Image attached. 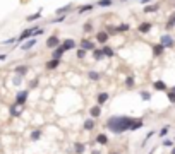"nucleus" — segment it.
Wrapping results in <instances>:
<instances>
[{"label": "nucleus", "instance_id": "obj_1", "mask_svg": "<svg viewBox=\"0 0 175 154\" xmlns=\"http://www.w3.org/2000/svg\"><path fill=\"white\" fill-rule=\"evenodd\" d=\"M132 118L125 117V115H119V117H112L107 122V128L113 134H124L127 130H130V125H132Z\"/></svg>", "mask_w": 175, "mask_h": 154}, {"label": "nucleus", "instance_id": "obj_2", "mask_svg": "<svg viewBox=\"0 0 175 154\" xmlns=\"http://www.w3.org/2000/svg\"><path fill=\"white\" fill-rule=\"evenodd\" d=\"M28 96H29V91H19L17 94H15V103H17L19 106H24Z\"/></svg>", "mask_w": 175, "mask_h": 154}, {"label": "nucleus", "instance_id": "obj_3", "mask_svg": "<svg viewBox=\"0 0 175 154\" xmlns=\"http://www.w3.org/2000/svg\"><path fill=\"white\" fill-rule=\"evenodd\" d=\"M160 43L163 45L165 48H172V46H175V40L170 36V34H163V36L160 38Z\"/></svg>", "mask_w": 175, "mask_h": 154}, {"label": "nucleus", "instance_id": "obj_4", "mask_svg": "<svg viewBox=\"0 0 175 154\" xmlns=\"http://www.w3.org/2000/svg\"><path fill=\"white\" fill-rule=\"evenodd\" d=\"M36 41H38V38H29V40L23 41V45H21L23 51H28V50H31V48H33L34 45H36Z\"/></svg>", "mask_w": 175, "mask_h": 154}, {"label": "nucleus", "instance_id": "obj_5", "mask_svg": "<svg viewBox=\"0 0 175 154\" xmlns=\"http://www.w3.org/2000/svg\"><path fill=\"white\" fill-rule=\"evenodd\" d=\"M59 45H60V40L57 36H50L48 40H46V46H48V48H53V50H55Z\"/></svg>", "mask_w": 175, "mask_h": 154}, {"label": "nucleus", "instance_id": "obj_6", "mask_svg": "<svg viewBox=\"0 0 175 154\" xmlns=\"http://www.w3.org/2000/svg\"><path fill=\"white\" fill-rule=\"evenodd\" d=\"M151 28H153V24H151V22H141L138 29H139V33L146 34V33H149V31H151Z\"/></svg>", "mask_w": 175, "mask_h": 154}, {"label": "nucleus", "instance_id": "obj_7", "mask_svg": "<svg viewBox=\"0 0 175 154\" xmlns=\"http://www.w3.org/2000/svg\"><path fill=\"white\" fill-rule=\"evenodd\" d=\"M108 38H110V36H108L107 31H100V33L96 34V41H98V43H107Z\"/></svg>", "mask_w": 175, "mask_h": 154}, {"label": "nucleus", "instance_id": "obj_8", "mask_svg": "<svg viewBox=\"0 0 175 154\" xmlns=\"http://www.w3.org/2000/svg\"><path fill=\"white\" fill-rule=\"evenodd\" d=\"M59 63H60V58H52V60H48L45 65H46V69H48V70H53V69L59 67Z\"/></svg>", "mask_w": 175, "mask_h": 154}, {"label": "nucleus", "instance_id": "obj_9", "mask_svg": "<svg viewBox=\"0 0 175 154\" xmlns=\"http://www.w3.org/2000/svg\"><path fill=\"white\" fill-rule=\"evenodd\" d=\"M62 46H63V50H65V51L74 50V48H76V41H74V40H65V41L62 43Z\"/></svg>", "mask_w": 175, "mask_h": 154}, {"label": "nucleus", "instance_id": "obj_10", "mask_svg": "<svg viewBox=\"0 0 175 154\" xmlns=\"http://www.w3.org/2000/svg\"><path fill=\"white\" fill-rule=\"evenodd\" d=\"M81 48H84L86 51L88 50H94V43L90 40H81Z\"/></svg>", "mask_w": 175, "mask_h": 154}, {"label": "nucleus", "instance_id": "obj_11", "mask_svg": "<svg viewBox=\"0 0 175 154\" xmlns=\"http://www.w3.org/2000/svg\"><path fill=\"white\" fill-rule=\"evenodd\" d=\"M93 9H94V5H93V4H86V5H81V7L77 9V14H86V12L93 11Z\"/></svg>", "mask_w": 175, "mask_h": 154}, {"label": "nucleus", "instance_id": "obj_12", "mask_svg": "<svg viewBox=\"0 0 175 154\" xmlns=\"http://www.w3.org/2000/svg\"><path fill=\"white\" fill-rule=\"evenodd\" d=\"M163 51H165V46L161 43H158V45H155V46H153V53H155V57H160Z\"/></svg>", "mask_w": 175, "mask_h": 154}, {"label": "nucleus", "instance_id": "obj_13", "mask_svg": "<svg viewBox=\"0 0 175 154\" xmlns=\"http://www.w3.org/2000/svg\"><path fill=\"white\" fill-rule=\"evenodd\" d=\"M65 53V50H63V46L62 45H59V46L55 48V51H53V55H52V58H60V57Z\"/></svg>", "mask_w": 175, "mask_h": 154}, {"label": "nucleus", "instance_id": "obj_14", "mask_svg": "<svg viewBox=\"0 0 175 154\" xmlns=\"http://www.w3.org/2000/svg\"><path fill=\"white\" fill-rule=\"evenodd\" d=\"M108 98H110V94H108V92H100V94H98V105H105V103L108 101Z\"/></svg>", "mask_w": 175, "mask_h": 154}, {"label": "nucleus", "instance_id": "obj_15", "mask_svg": "<svg viewBox=\"0 0 175 154\" xmlns=\"http://www.w3.org/2000/svg\"><path fill=\"white\" fill-rule=\"evenodd\" d=\"M71 7H72V4H67L65 7H60V9H57V11H55V14H57V15H65V14L69 12V9H71Z\"/></svg>", "mask_w": 175, "mask_h": 154}, {"label": "nucleus", "instance_id": "obj_16", "mask_svg": "<svg viewBox=\"0 0 175 154\" xmlns=\"http://www.w3.org/2000/svg\"><path fill=\"white\" fill-rule=\"evenodd\" d=\"M90 113H91V117H93V118H98V117H100V115H101V108H100V105H98V106H93V108H91Z\"/></svg>", "mask_w": 175, "mask_h": 154}, {"label": "nucleus", "instance_id": "obj_17", "mask_svg": "<svg viewBox=\"0 0 175 154\" xmlns=\"http://www.w3.org/2000/svg\"><path fill=\"white\" fill-rule=\"evenodd\" d=\"M158 7H160L158 4H155V5H148V4H146V7H144V11H142V12H146V14H151V12H156Z\"/></svg>", "mask_w": 175, "mask_h": 154}, {"label": "nucleus", "instance_id": "obj_18", "mask_svg": "<svg viewBox=\"0 0 175 154\" xmlns=\"http://www.w3.org/2000/svg\"><path fill=\"white\" fill-rule=\"evenodd\" d=\"M153 86H155V89H156V91H167V84H165L163 81H156Z\"/></svg>", "mask_w": 175, "mask_h": 154}, {"label": "nucleus", "instance_id": "obj_19", "mask_svg": "<svg viewBox=\"0 0 175 154\" xmlns=\"http://www.w3.org/2000/svg\"><path fill=\"white\" fill-rule=\"evenodd\" d=\"M41 17V9H40V11H38V12H34V14H31V15H28V22H33V21H38V19H40Z\"/></svg>", "mask_w": 175, "mask_h": 154}, {"label": "nucleus", "instance_id": "obj_20", "mask_svg": "<svg viewBox=\"0 0 175 154\" xmlns=\"http://www.w3.org/2000/svg\"><path fill=\"white\" fill-rule=\"evenodd\" d=\"M96 142L101 144V146H107V144H108V137L105 135V134H100V135L96 137Z\"/></svg>", "mask_w": 175, "mask_h": 154}, {"label": "nucleus", "instance_id": "obj_21", "mask_svg": "<svg viewBox=\"0 0 175 154\" xmlns=\"http://www.w3.org/2000/svg\"><path fill=\"white\" fill-rule=\"evenodd\" d=\"M15 74H17V75H26V74H28V67L26 65L15 67Z\"/></svg>", "mask_w": 175, "mask_h": 154}, {"label": "nucleus", "instance_id": "obj_22", "mask_svg": "<svg viewBox=\"0 0 175 154\" xmlns=\"http://www.w3.org/2000/svg\"><path fill=\"white\" fill-rule=\"evenodd\" d=\"M101 51H103L105 57H113V55H115V51H113L110 46H103V48H101Z\"/></svg>", "mask_w": 175, "mask_h": 154}, {"label": "nucleus", "instance_id": "obj_23", "mask_svg": "<svg viewBox=\"0 0 175 154\" xmlns=\"http://www.w3.org/2000/svg\"><path fill=\"white\" fill-rule=\"evenodd\" d=\"M142 127V120H134L132 122V125H130V130L134 132V130H138V128Z\"/></svg>", "mask_w": 175, "mask_h": 154}, {"label": "nucleus", "instance_id": "obj_24", "mask_svg": "<svg viewBox=\"0 0 175 154\" xmlns=\"http://www.w3.org/2000/svg\"><path fill=\"white\" fill-rule=\"evenodd\" d=\"M19 105H17V103H15V105H12V106H11V115H12V117H19V113H21V110H19Z\"/></svg>", "mask_w": 175, "mask_h": 154}, {"label": "nucleus", "instance_id": "obj_25", "mask_svg": "<svg viewBox=\"0 0 175 154\" xmlns=\"http://www.w3.org/2000/svg\"><path fill=\"white\" fill-rule=\"evenodd\" d=\"M93 57H94V60H101V58H103V51H101V50H96V48H94V50H93Z\"/></svg>", "mask_w": 175, "mask_h": 154}, {"label": "nucleus", "instance_id": "obj_26", "mask_svg": "<svg viewBox=\"0 0 175 154\" xmlns=\"http://www.w3.org/2000/svg\"><path fill=\"white\" fill-rule=\"evenodd\" d=\"M94 128V120H86L84 122V130H93Z\"/></svg>", "mask_w": 175, "mask_h": 154}, {"label": "nucleus", "instance_id": "obj_27", "mask_svg": "<svg viewBox=\"0 0 175 154\" xmlns=\"http://www.w3.org/2000/svg\"><path fill=\"white\" fill-rule=\"evenodd\" d=\"M96 5H100V7H110L112 5V0H98Z\"/></svg>", "mask_w": 175, "mask_h": 154}, {"label": "nucleus", "instance_id": "obj_28", "mask_svg": "<svg viewBox=\"0 0 175 154\" xmlns=\"http://www.w3.org/2000/svg\"><path fill=\"white\" fill-rule=\"evenodd\" d=\"M41 139V130H34V132H31V140H38Z\"/></svg>", "mask_w": 175, "mask_h": 154}, {"label": "nucleus", "instance_id": "obj_29", "mask_svg": "<svg viewBox=\"0 0 175 154\" xmlns=\"http://www.w3.org/2000/svg\"><path fill=\"white\" fill-rule=\"evenodd\" d=\"M74 151H76V152H77V154H82V152H84V146H82V144H74Z\"/></svg>", "mask_w": 175, "mask_h": 154}, {"label": "nucleus", "instance_id": "obj_30", "mask_svg": "<svg viewBox=\"0 0 175 154\" xmlns=\"http://www.w3.org/2000/svg\"><path fill=\"white\" fill-rule=\"evenodd\" d=\"M88 77H90L91 81H98V79H100V74H98V72H94V70H91V72L88 74Z\"/></svg>", "mask_w": 175, "mask_h": 154}, {"label": "nucleus", "instance_id": "obj_31", "mask_svg": "<svg viewBox=\"0 0 175 154\" xmlns=\"http://www.w3.org/2000/svg\"><path fill=\"white\" fill-rule=\"evenodd\" d=\"M141 99L142 101H149V99H151V94H149L148 91H141Z\"/></svg>", "mask_w": 175, "mask_h": 154}, {"label": "nucleus", "instance_id": "obj_32", "mask_svg": "<svg viewBox=\"0 0 175 154\" xmlns=\"http://www.w3.org/2000/svg\"><path fill=\"white\" fill-rule=\"evenodd\" d=\"M76 57H77V58H84L86 57V50L84 48H79V50L76 51Z\"/></svg>", "mask_w": 175, "mask_h": 154}, {"label": "nucleus", "instance_id": "obj_33", "mask_svg": "<svg viewBox=\"0 0 175 154\" xmlns=\"http://www.w3.org/2000/svg\"><path fill=\"white\" fill-rule=\"evenodd\" d=\"M125 86H127V88H134V77H127V79H125Z\"/></svg>", "mask_w": 175, "mask_h": 154}, {"label": "nucleus", "instance_id": "obj_34", "mask_svg": "<svg viewBox=\"0 0 175 154\" xmlns=\"http://www.w3.org/2000/svg\"><path fill=\"white\" fill-rule=\"evenodd\" d=\"M167 96H168V101L172 103V105H175V92L172 91V92H167Z\"/></svg>", "mask_w": 175, "mask_h": 154}, {"label": "nucleus", "instance_id": "obj_35", "mask_svg": "<svg viewBox=\"0 0 175 154\" xmlns=\"http://www.w3.org/2000/svg\"><path fill=\"white\" fill-rule=\"evenodd\" d=\"M129 29H130L129 24H122V26H119V28H117V31H119V33H120V31H129Z\"/></svg>", "mask_w": 175, "mask_h": 154}, {"label": "nucleus", "instance_id": "obj_36", "mask_svg": "<svg viewBox=\"0 0 175 154\" xmlns=\"http://www.w3.org/2000/svg\"><path fill=\"white\" fill-rule=\"evenodd\" d=\"M173 26H175V14H173V17H172L170 21H168V24H167V29H172Z\"/></svg>", "mask_w": 175, "mask_h": 154}, {"label": "nucleus", "instance_id": "obj_37", "mask_svg": "<svg viewBox=\"0 0 175 154\" xmlns=\"http://www.w3.org/2000/svg\"><path fill=\"white\" fill-rule=\"evenodd\" d=\"M167 134H168V127H163V128L160 130V132H158V135H160V137H165Z\"/></svg>", "mask_w": 175, "mask_h": 154}, {"label": "nucleus", "instance_id": "obj_38", "mask_svg": "<svg viewBox=\"0 0 175 154\" xmlns=\"http://www.w3.org/2000/svg\"><path fill=\"white\" fill-rule=\"evenodd\" d=\"M91 29H93V24H91V22H86V24H84V31H86V33H90Z\"/></svg>", "mask_w": 175, "mask_h": 154}, {"label": "nucleus", "instance_id": "obj_39", "mask_svg": "<svg viewBox=\"0 0 175 154\" xmlns=\"http://www.w3.org/2000/svg\"><path fill=\"white\" fill-rule=\"evenodd\" d=\"M15 41H17V38H11V40L2 41V45H12V43H15Z\"/></svg>", "mask_w": 175, "mask_h": 154}, {"label": "nucleus", "instance_id": "obj_40", "mask_svg": "<svg viewBox=\"0 0 175 154\" xmlns=\"http://www.w3.org/2000/svg\"><path fill=\"white\" fill-rule=\"evenodd\" d=\"M21 82H23V77H21V75H15V77H14V84L19 86Z\"/></svg>", "mask_w": 175, "mask_h": 154}, {"label": "nucleus", "instance_id": "obj_41", "mask_svg": "<svg viewBox=\"0 0 175 154\" xmlns=\"http://www.w3.org/2000/svg\"><path fill=\"white\" fill-rule=\"evenodd\" d=\"M153 135H155V132H148V135H146V139H144V140H142V146H144V144H146V142H148V140H149V139H151V137H153Z\"/></svg>", "mask_w": 175, "mask_h": 154}, {"label": "nucleus", "instance_id": "obj_42", "mask_svg": "<svg viewBox=\"0 0 175 154\" xmlns=\"http://www.w3.org/2000/svg\"><path fill=\"white\" fill-rule=\"evenodd\" d=\"M138 2H141V4H149L151 0H138Z\"/></svg>", "mask_w": 175, "mask_h": 154}, {"label": "nucleus", "instance_id": "obj_43", "mask_svg": "<svg viewBox=\"0 0 175 154\" xmlns=\"http://www.w3.org/2000/svg\"><path fill=\"white\" fill-rule=\"evenodd\" d=\"M7 58V55H0V60H5Z\"/></svg>", "mask_w": 175, "mask_h": 154}, {"label": "nucleus", "instance_id": "obj_44", "mask_svg": "<svg viewBox=\"0 0 175 154\" xmlns=\"http://www.w3.org/2000/svg\"><path fill=\"white\" fill-rule=\"evenodd\" d=\"M155 151H156V149H155V147H153V149H151V152H149V154H153V152H155Z\"/></svg>", "mask_w": 175, "mask_h": 154}, {"label": "nucleus", "instance_id": "obj_45", "mask_svg": "<svg viewBox=\"0 0 175 154\" xmlns=\"http://www.w3.org/2000/svg\"><path fill=\"white\" fill-rule=\"evenodd\" d=\"M170 154H175V147H173V149H172V152Z\"/></svg>", "mask_w": 175, "mask_h": 154}, {"label": "nucleus", "instance_id": "obj_46", "mask_svg": "<svg viewBox=\"0 0 175 154\" xmlns=\"http://www.w3.org/2000/svg\"><path fill=\"white\" fill-rule=\"evenodd\" d=\"M93 154H100V152H98V151H94V152H93Z\"/></svg>", "mask_w": 175, "mask_h": 154}, {"label": "nucleus", "instance_id": "obj_47", "mask_svg": "<svg viewBox=\"0 0 175 154\" xmlns=\"http://www.w3.org/2000/svg\"><path fill=\"white\" fill-rule=\"evenodd\" d=\"M172 91H173V92H175V86H173V88H172Z\"/></svg>", "mask_w": 175, "mask_h": 154}]
</instances>
